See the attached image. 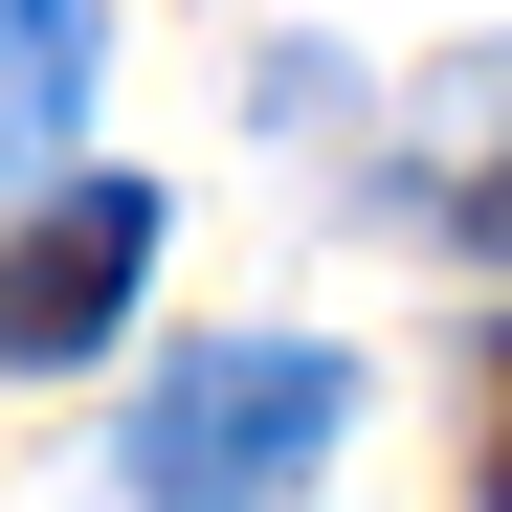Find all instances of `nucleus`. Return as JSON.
<instances>
[{
    "label": "nucleus",
    "instance_id": "f257e3e1",
    "mask_svg": "<svg viewBox=\"0 0 512 512\" xmlns=\"http://www.w3.org/2000/svg\"><path fill=\"white\" fill-rule=\"evenodd\" d=\"M334 423H357V357H312V334H201V357L134 401V490L156 512H268V490L334 468Z\"/></svg>",
    "mask_w": 512,
    "mask_h": 512
},
{
    "label": "nucleus",
    "instance_id": "f03ea898",
    "mask_svg": "<svg viewBox=\"0 0 512 512\" xmlns=\"http://www.w3.org/2000/svg\"><path fill=\"white\" fill-rule=\"evenodd\" d=\"M134 268H156V179H45V201H23V245H0V357L67 379V357L134 312Z\"/></svg>",
    "mask_w": 512,
    "mask_h": 512
},
{
    "label": "nucleus",
    "instance_id": "7ed1b4c3",
    "mask_svg": "<svg viewBox=\"0 0 512 512\" xmlns=\"http://www.w3.org/2000/svg\"><path fill=\"white\" fill-rule=\"evenodd\" d=\"M468 401H490V512H512V334H490V357H468Z\"/></svg>",
    "mask_w": 512,
    "mask_h": 512
}]
</instances>
